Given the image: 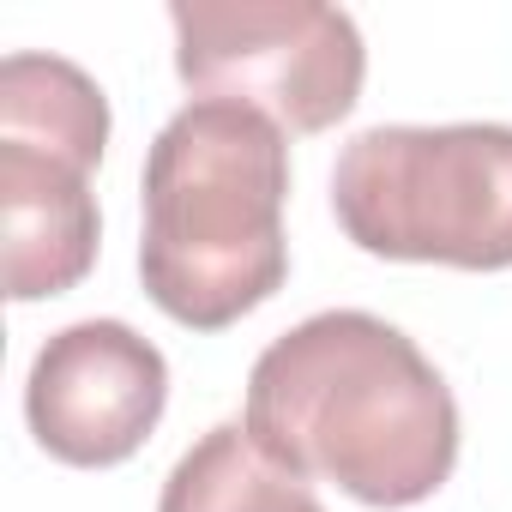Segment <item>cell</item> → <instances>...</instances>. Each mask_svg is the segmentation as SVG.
<instances>
[{"mask_svg":"<svg viewBox=\"0 0 512 512\" xmlns=\"http://www.w3.org/2000/svg\"><path fill=\"white\" fill-rule=\"evenodd\" d=\"M247 434L284 470L398 512L452 482L458 398L392 320L326 308L272 338L247 374Z\"/></svg>","mask_w":512,"mask_h":512,"instance_id":"cell-1","label":"cell"},{"mask_svg":"<svg viewBox=\"0 0 512 512\" xmlns=\"http://www.w3.org/2000/svg\"><path fill=\"white\" fill-rule=\"evenodd\" d=\"M145 296L187 332H223L290 278V133L241 103L193 97L163 121L139 175Z\"/></svg>","mask_w":512,"mask_h":512,"instance_id":"cell-2","label":"cell"},{"mask_svg":"<svg viewBox=\"0 0 512 512\" xmlns=\"http://www.w3.org/2000/svg\"><path fill=\"white\" fill-rule=\"evenodd\" d=\"M338 229L398 266H512V127H368L332 169Z\"/></svg>","mask_w":512,"mask_h":512,"instance_id":"cell-3","label":"cell"},{"mask_svg":"<svg viewBox=\"0 0 512 512\" xmlns=\"http://www.w3.org/2000/svg\"><path fill=\"white\" fill-rule=\"evenodd\" d=\"M175 73L205 103H241L284 133H326L362 103L368 49L344 7L175 0Z\"/></svg>","mask_w":512,"mask_h":512,"instance_id":"cell-4","label":"cell"},{"mask_svg":"<svg viewBox=\"0 0 512 512\" xmlns=\"http://www.w3.org/2000/svg\"><path fill=\"white\" fill-rule=\"evenodd\" d=\"M169 362L127 320L61 326L25 380V422L37 446L79 470L127 464L163 422Z\"/></svg>","mask_w":512,"mask_h":512,"instance_id":"cell-5","label":"cell"},{"mask_svg":"<svg viewBox=\"0 0 512 512\" xmlns=\"http://www.w3.org/2000/svg\"><path fill=\"white\" fill-rule=\"evenodd\" d=\"M0 223H7V296H67L97 266L103 247L91 163L25 139H0Z\"/></svg>","mask_w":512,"mask_h":512,"instance_id":"cell-6","label":"cell"},{"mask_svg":"<svg viewBox=\"0 0 512 512\" xmlns=\"http://www.w3.org/2000/svg\"><path fill=\"white\" fill-rule=\"evenodd\" d=\"M157 512H326V506L308 488V476L284 470L247 434V422H217L175 458Z\"/></svg>","mask_w":512,"mask_h":512,"instance_id":"cell-7","label":"cell"},{"mask_svg":"<svg viewBox=\"0 0 512 512\" xmlns=\"http://www.w3.org/2000/svg\"><path fill=\"white\" fill-rule=\"evenodd\" d=\"M0 139L67 151L97 169L109 151V97L85 67L19 49L0 61Z\"/></svg>","mask_w":512,"mask_h":512,"instance_id":"cell-8","label":"cell"}]
</instances>
